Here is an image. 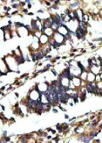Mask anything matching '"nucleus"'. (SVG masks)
I'll list each match as a JSON object with an SVG mask.
<instances>
[{
  "label": "nucleus",
  "instance_id": "20e7f679",
  "mask_svg": "<svg viewBox=\"0 0 102 143\" xmlns=\"http://www.w3.org/2000/svg\"><path fill=\"white\" fill-rule=\"evenodd\" d=\"M49 39H50V38H49L47 35L42 33V34L40 35V37L38 38V42H39L40 45H45V44H48Z\"/></svg>",
  "mask_w": 102,
  "mask_h": 143
},
{
  "label": "nucleus",
  "instance_id": "0eeeda50",
  "mask_svg": "<svg viewBox=\"0 0 102 143\" xmlns=\"http://www.w3.org/2000/svg\"><path fill=\"white\" fill-rule=\"evenodd\" d=\"M19 7H20L19 3H17V2L11 5V8H12V9H16V10H18V8H19Z\"/></svg>",
  "mask_w": 102,
  "mask_h": 143
},
{
  "label": "nucleus",
  "instance_id": "f8f14e48",
  "mask_svg": "<svg viewBox=\"0 0 102 143\" xmlns=\"http://www.w3.org/2000/svg\"><path fill=\"white\" fill-rule=\"evenodd\" d=\"M38 13H45L44 10H38Z\"/></svg>",
  "mask_w": 102,
  "mask_h": 143
},
{
  "label": "nucleus",
  "instance_id": "6e6552de",
  "mask_svg": "<svg viewBox=\"0 0 102 143\" xmlns=\"http://www.w3.org/2000/svg\"><path fill=\"white\" fill-rule=\"evenodd\" d=\"M22 12L24 13V14H27L28 13V9L26 8V7H23L22 8Z\"/></svg>",
  "mask_w": 102,
  "mask_h": 143
},
{
  "label": "nucleus",
  "instance_id": "9b49d317",
  "mask_svg": "<svg viewBox=\"0 0 102 143\" xmlns=\"http://www.w3.org/2000/svg\"><path fill=\"white\" fill-rule=\"evenodd\" d=\"M7 133H8L7 131H3V137H4V136H7Z\"/></svg>",
  "mask_w": 102,
  "mask_h": 143
},
{
  "label": "nucleus",
  "instance_id": "423d86ee",
  "mask_svg": "<svg viewBox=\"0 0 102 143\" xmlns=\"http://www.w3.org/2000/svg\"><path fill=\"white\" fill-rule=\"evenodd\" d=\"M42 33H44V34H45V35H47L49 38H51V37H52V35H53V33H54V31L51 28V27H46V28H45V30L43 31Z\"/></svg>",
  "mask_w": 102,
  "mask_h": 143
},
{
  "label": "nucleus",
  "instance_id": "7ed1b4c3",
  "mask_svg": "<svg viewBox=\"0 0 102 143\" xmlns=\"http://www.w3.org/2000/svg\"><path fill=\"white\" fill-rule=\"evenodd\" d=\"M0 72L3 73L4 76H6V75L9 73L8 67L6 65V63H5V62H4V60L3 57L0 59Z\"/></svg>",
  "mask_w": 102,
  "mask_h": 143
},
{
  "label": "nucleus",
  "instance_id": "9d476101",
  "mask_svg": "<svg viewBox=\"0 0 102 143\" xmlns=\"http://www.w3.org/2000/svg\"><path fill=\"white\" fill-rule=\"evenodd\" d=\"M51 111H52V112H53V113H58V110H57L56 108H52V109H51Z\"/></svg>",
  "mask_w": 102,
  "mask_h": 143
},
{
  "label": "nucleus",
  "instance_id": "2eb2a0df",
  "mask_svg": "<svg viewBox=\"0 0 102 143\" xmlns=\"http://www.w3.org/2000/svg\"><path fill=\"white\" fill-rule=\"evenodd\" d=\"M4 90H5V86H3V87L0 89V91H4Z\"/></svg>",
  "mask_w": 102,
  "mask_h": 143
},
{
  "label": "nucleus",
  "instance_id": "ddd939ff",
  "mask_svg": "<svg viewBox=\"0 0 102 143\" xmlns=\"http://www.w3.org/2000/svg\"><path fill=\"white\" fill-rule=\"evenodd\" d=\"M27 15H29V16H33L34 13H33V12H28V13H27Z\"/></svg>",
  "mask_w": 102,
  "mask_h": 143
},
{
  "label": "nucleus",
  "instance_id": "1a4fd4ad",
  "mask_svg": "<svg viewBox=\"0 0 102 143\" xmlns=\"http://www.w3.org/2000/svg\"><path fill=\"white\" fill-rule=\"evenodd\" d=\"M32 8V5H31V3H30V4H27V9H31Z\"/></svg>",
  "mask_w": 102,
  "mask_h": 143
},
{
  "label": "nucleus",
  "instance_id": "f3484780",
  "mask_svg": "<svg viewBox=\"0 0 102 143\" xmlns=\"http://www.w3.org/2000/svg\"><path fill=\"white\" fill-rule=\"evenodd\" d=\"M31 1H32V0H31Z\"/></svg>",
  "mask_w": 102,
  "mask_h": 143
},
{
  "label": "nucleus",
  "instance_id": "dca6fc26",
  "mask_svg": "<svg viewBox=\"0 0 102 143\" xmlns=\"http://www.w3.org/2000/svg\"><path fill=\"white\" fill-rule=\"evenodd\" d=\"M15 95H16V97H19V95H18V93H17V92H16V93H15Z\"/></svg>",
  "mask_w": 102,
  "mask_h": 143
},
{
  "label": "nucleus",
  "instance_id": "f03ea898",
  "mask_svg": "<svg viewBox=\"0 0 102 143\" xmlns=\"http://www.w3.org/2000/svg\"><path fill=\"white\" fill-rule=\"evenodd\" d=\"M51 39H52V40H53L55 42L60 44L61 46L66 43V41H65L64 36H63L62 34H60L59 32H54V33H53V35H52Z\"/></svg>",
  "mask_w": 102,
  "mask_h": 143
},
{
  "label": "nucleus",
  "instance_id": "4468645a",
  "mask_svg": "<svg viewBox=\"0 0 102 143\" xmlns=\"http://www.w3.org/2000/svg\"><path fill=\"white\" fill-rule=\"evenodd\" d=\"M69 118H70V117H69V115L65 114V119H69Z\"/></svg>",
  "mask_w": 102,
  "mask_h": 143
},
{
  "label": "nucleus",
  "instance_id": "39448f33",
  "mask_svg": "<svg viewBox=\"0 0 102 143\" xmlns=\"http://www.w3.org/2000/svg\"><path fill=\"white\" fill-rule=\"evenodd\" d=\"M94 82H95V75L91 71H88L87 76H86V83H94Z\"/></svg>",
  "mask_w": 102,
  "mask_h": 143
},
{
  "label": "nucleus",
  "instance_id": "f257e3e1",
  "mask_svg": "<svg viewBox=\"0 0 102 143\" xmlns=\"http://www.w3.org/2000/svg\"><path fill=\"white\" fill-rule=\"evenodd\" d=\"M4 60L5 62L6 65L8 67L9 72H15V73H20V70H18L19 64L14 57V55H6L4 56Z\"/></svg>",
  "mask_w": 102,
  "mask_h": 143
}]
</instances>
